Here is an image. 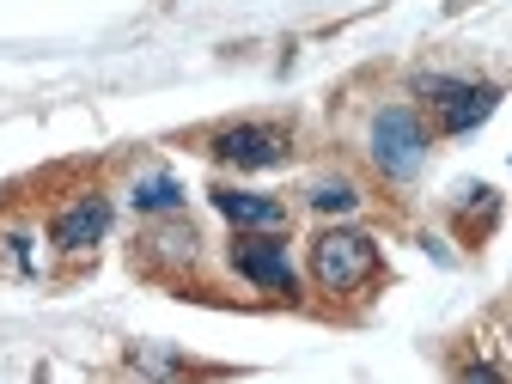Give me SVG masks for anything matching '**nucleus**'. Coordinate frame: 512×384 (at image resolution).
Returning <instances> with one entry per match:
<instances>
[{
    "mask_svg": "<svg viewBox=\"0 0 512 384\" xmlns=\"http://www.w3.org/2000/svg\"><path fill=\"white\" fill-rule=\"evenodd\" d=\"M311 275L324 293H360L378 275V244L366 232H324L311 244Z\"/></svg>",
    "mask_w": 512,
    "mask_h": 384,
    "instance_id": "obj_1",
    "label": "nucleus"
},
{
    "mask_svg": "<svg viewBox=\"0 0 512 384\" xmlns=\"http://www.w3.org/2000/svg\"><path fill=\"white\" fill-rule=\"evenodd\" d=\"M415 98H427L439 110V128L445 135H470L482 128L500 104V86H482V80H445V74H415Z\"/></svg>",
    "mask_w": 512,
    "mask_h": 384,
    "instance_id": "obj_2",
    "label": "nucleus"
},
{
    "mask_svg": "<svg viewBox=\"0 0 512 384\" xmlns=\"http://www.w3.org/2000/svg\"><path fill=\"white\" fill-rule=\"evenodd\" d=\"M421 159H427V128H421V116H415L409 104L378 110V116H372V165H378L384 177L409 183V177L421 171Z\"/></svg>",
    "mask_w": 512,
    "mask_h": 384,
    "instance_id": "obj_3",
    "label": "nucleus"
},
{
    "mask_svg": "<svg viewBox=\"0 0 512 384\" xmlns=\"http://www.w3.org/2000/svg\"><path fill=\"white\" fill-rule=\"evenodd\" d=\"M287 153H293V135L275 122H238V128H220L214 135V159L238 165V171H275Z\"/></svg>",
    "mask_w": 512,
    "mask_h": 384,
    "instance_id": "obj_4",
    "label": "nucleus"
},
{
    "mask_svg": "<svg viewBox=\"0 0 512 384\" xmlns=\"http://www.w3.org/2000/svg\"><path fill=\"white\" fill-rule=\"evenodd\" d=\"M232 269H238L250 287H263V293H281V299L299 293L281 238H250V232H238V238H232Z\"/></svg>",
    "mask_w": 512,
    "mask_h": 384,
    "instance_id": "obj_5",
    "label": "nucleus"
},
{
    "mask_svg": "<svg viewBox=\"0 0 512 384\" xmlns=\"http://www.w3.org/2000/svg\"><path fill=\"white\" fill-rule=\"evenodd\" d=\"M104 232H110V202L98 196V189H92V196H74L68 208L49 220V244H55L61 256H86Z\"/></svg>",
    "mask_w": 512,
    "mask_h": 384,
    "instance_id": "obj_6",
    "label": "nucleus"
},
{
    "mask_svg": "<svg viewBox=\"0 0 512 384\" xmlns=\"http://www.w3.org/2000/svg\"><path fill=\"white\" fill-rule=\"evenodd\" d=\"M214 208L238 232H281V220H287V208L275 196H256V189H214Z\"/></svg>",
    "mask_w": 512,
    "mask_h": 384,
    "instance_id": "obj_7",
    "label": "nucleus"
},
{
    "mask_svg": "<svg viewBox=\"0 0 512 384\" xmlns=\"http://www.w3.org/2000/svg\"><path fill=\"white\" fill-rule=\"evenodd\" d=\"M128 202H135L141 214H177V208H183V183H177L171 171H147V177H135Z\"/></svg>",
    "mask_w": 512,
    "mask_h": 384,
    "instance_id": "obj_8",
    "label": "nucleus"
},
{
    "mask_svg": "<svg viewBox=\"0 0 512 384\" xmlns=\"http://www.w3.org/2000/svg\"><path fill=\"white\" fill-rule=\"evenodd\" d=\"M0 275H19V281H31V275H43V263H37V238H31V226H0Z\"/></svg>",
    "mask_w": 512,
    "mask_h": 384,
    "instance_id": "obj_9",
    "label": "nucleus"
},
{
    "mask_svg": "<svg viewBox=\"0 0 512 384\" xmlns=\"http://www.w3.org/2000/svg\"><path fill=\"white\" fill-rule=\"evenodd\" d=\"M305 202H311L317 214H354V208H360V189H354L348 177H317V183L305 189Z\"/></svg>",
    "mask_w": 512,
    "mask_h": 384,
    "instance_id": "obj_10",
    "label": "nucleus"
},
{
    "mask_svg": "<svg viewBox=\"0 0 512 384\" xmlns=\"http://www.w3.org/2000/svg\"><path fill=\"white\" fill-rule=\"evenodd\" d=\"M141 250H153V256H177V263H183V256H196V232H189V226L147 232V238H141Z\"/></svg>",
    "mask_w": 512,
    "mask_h": 384,
    "instance_id": "obj_11",
    "label": "nucleus"
}]
</instances>
